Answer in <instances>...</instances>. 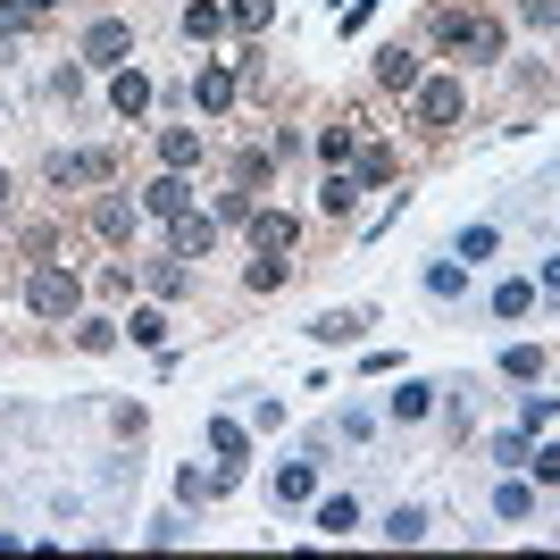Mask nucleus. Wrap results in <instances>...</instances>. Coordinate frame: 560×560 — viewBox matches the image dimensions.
<instances>
[{
  "mask_svg": "<svg viewBox=\"0 0 560 560\" xmlns=\"http://www.w3.org/2000/svg\"><path fill=\"white\" fill-rule=\"evenodd\" d=\"M25 310H34V318H50V327H68L75 310H84V277H75V268H34V277H25Z\"/></svg>",
  "mask_w": 560,
  "mask_h": 560,
  "instance_id": "f257e3e1",
  "label": "nucleus"
},
{
  "mask_svg": "<svg viewBox=\"0 0 560 560\" xmlns=\"http://www.w3.org/2000/svg\"><path fill=\"white\" fill-rule=\"evenodd\" d=\"M435 34H444L460 59H502V25L477 18V9H435Z\"/></svg>",
  "mask_w": 560,
  "mask_h": 560,
  "instance_id": "f03ea898",
  "label": "nucleus"
},
{
  "mask_svg": "<svg viewBox=\"0 0 560 560\" xmlns=\"http://www.w3.org/2000/svg\"><path fill=\"white\" fill-rule=\"evenodd\" d=\"M410 93H419V126H460V109H468L460 75H419Z\"/></svg>",
  "mask_w": 560,
  "mask_h": 560,
  "instance_id": "7ed1b4c3",
  "label": "nucleus"
},
{
  "mask_svg": "<svg viewBox=\"0 0 560 560\" xmlns=\"http://www.w3.org/2000/svg\"><path fill=\"white\" fill-rule=\"evenodd\" d=\"M117 176V160L109 151H50V185L68 192V185H109Z\"/></svg>",
  "mask_w": 560,
  "mask_h": 560,
  "instance_id": "20e7f679",
  "label": "nucleus"
},
{
  "mask_svg": "<svg viewBox=\"0 0 560 560\" xmlns=\"http://www.w3.org/2000/svg\"><path fill=\"white\" fill-rule=\"evenodd\" d=\"M234 93H243V75L218 68V59H201V75H192V109H201V117H226Z\"/></svg>",
  "mask_w": 560,
  "mask_h": 560,
  "instance_id": "39448f33",
  "label": "nucleus"
},
{
  "mask_svg": "<svg viewBox=\"0 0 560 560\" xmlns=\"http://www.w3.org/2000/svg\"><path fill=\"white\" fill-rule=\"evenodd\" d=\"M243 226H252V252H259V259H284L293 243H302V226H293L284 210H252Z\"/></svg>",
  "mask_w": 560,
  "mask_h": 560,
  "instance_id": "423d86ee",
  "label": "nucleus"
},
{
  "mask_svg": "<svg viewBox=\"0 0 560 560\" xmlns=\"http://www.w3.org/2000/svg\"><path fill=\"white\" fill-rule=\"evenodd\" d=\"M126 50H135V25H126V18H93V25H84V59H101V68H117Z\"/></svg>",
  "mask_w": 560,
  "mask_h": 560,
  "instance_id": "0eeeda50",
  "label": "nucleus"
},
{
  "mask_svg": "<svg viewBox=\"0 0 560 560\" xmlns=\"http://www.w3.org/2000/svg\"><path fill=\"white\" fill-rule=\"evenodd\" d=\"M142 210H151V218H185V210H192V185H185V167L151 176V185H142Z\"/></svg>",
  "mask_w": 560,
  "mask_h": 560,
  "instance_id": "6e6552de",
  "label": "nucleus"
},
{
  "mask_svg": "<svg viewBox=\"0 0 560 560\" xmlns=\"http://www.w3.org/2000/svg\"><path fill=\"white\" fill-rule=\"evenodd\" d=\"M167 252H176V259H210L218 252V226H210V218H167Z\"/></svg>",
  "mask_w": 560,
  "mask_h": 560,
  "instance_id": "1a4fd4ad",
  "label": "nucleus"
},
{
  "mask_svg": "<svg viewBox=\"0 0 560 560\" xmlns=\"http://www.w3.org/2000/svg\"><path fill=\"white\" fill-rule=\"evenodd\" d=\"M419 50H410V43H385V50H376V84H385V93H410V84H419Z\"/></svg>",
  "mask_w": 560,
  "mask_h": 560,
  "instance_id": "9d476101",
  "label": "nucleus"
},
{
  "mask_svg": "<svg viewBox=\"0 0 560 560\" xmlns=\"http://www.w3.org/2000/svg\"><path fill=\"white\" fill-rule=\"evenodd\" d=\"M93 234L101 243H126V234H135V201H126V192H101L93 201Z\"/></svg>",
  "mask_w": 560,
  "mask_h": 560,
  "instance_id": "9b49d317",
  "label": "nucleus"
},
{
  "mask_svg": "<svg viewBox=\"0 0 560 560\" xmlns=\"http://www.w3.org/2000/svg\"><path fill=\"white\" fill-rule=\"evenodd\" d=\"M109 101H117V117H142V109H151V75H142V68H117Z\"/></svg>",
  "mask_w": 560,
  "mask_h": 560,
  "instance_id": "f8f14e48",
  "label": "nucleus"
},
{
  "mask_svg": "<svg viewBox=\"0 0 560 560\" xmlns=\"http://www.w3.org/2000/svg\"><path fill=\"white\" fill-rule=\"evenodd\" d=\"M160 167H201V126H167L160 135Z\"/></svg>",
  "mask_w": 560,
  "mask_h": 560,
  "instance_id": "ddd939ff",
  "label": "nucleus"
},
{
  "mask_svg": "<svg viewBox=\"0 0 560 560\" xmlns=\"http://www.w3.org/2000/svg\"><path fill=\"white\" fill-rule=\"evenodd\" d=\"M318 210H327V218H351V210H360V176L327 167V185H318Z\"/></svg>",
  "mask_w": 560,
  "mask_h": 560,
  "instance_id": "4468645a",
  "label": "nucleus"
},
{
  "mask_svg": "<svg viewBox=\"0 0 560 560\" xmlns=\"http://www.w3.org/2000/svg\"><path fill=\"white\" fill-rule=\"evenodd\" d=\"M493 518H536V486H527V477H502V493H493Z\"/></svg>",
  "mask_w": 560,
  "mask_h": 560,
  "instance_id": "2eb2a0df",
  "label": "nucleus"
},
{
  "mask_svg": "<svg viewBox=\"0 0 560 560\" xmlns=\"http://www.w3.org/2000/svg\"><path fill=\"white\" fill-rule=\"evenodd\" d=\"M318 493V460H284L277 468V502H310Z\"/></svg>",
  "mask_w": 560,
  "mask_h": 560,
  "instance_id": "dca6fc26",
  "label": "nucleus"
},
{
  "mask_svg": "<svg viewBox=\"0 0 560 560\" xmlns=\"http://www.w3.org/2000/svg\"><path fill=\"white\" fill-rule=\"evenodd\" d=\"M527 310H536V284H527V277H502V284H493V318H527Z\"/></svg>",
  "mask_w": 560,
  "mask_h": 560,
  "instance_id": "f3484780",
  "label": "nucleus"
},
{
  "mask_svg": "<svg viewBox=\"0 0 560 560\" xmlns=\"http://www.w3.org/2000/svg\"><path fill=\"white\" fill-rule=\"evenodd\" d=\"M360 327H369V310H327V318H318V343H360Z\"/></svg>",
  "mask_w": 560,
  "mask_h": 560,
  "instance_id": "a211bd4d",
  "label": "nucleus"
},
{
  "mask_svg": "<svg viewBox=\"0 0 560 560\" xmlns=\"http://www.w3.org/2000/svg\"><path fill=\"white\" fill-rule=\"evenodd\" d=\"M427 410H435V385H419V376H401V394H394V419H401V427H419Z\"/></svg>",
  "mask_w": 560,
  "mask_h": 560,
  "instance_id": "6ab92c4d",
  "label": "nucleus"
},
{
  "mask_svg": "<svg viewBox=\"0 0 560 560\" xmlns=\"http://www.w3.org/2000/svg\"><path fill=\"white\" fill-rule=\"evenodd\" d=\"M427 536V511L419 502H394V511H385V544H419Z\"/></svg>",
  "mask_w": 560,
  "mask_h": 560,
  "instance_id": "aec40b11",
  "label": "nucleus"
},
{
  "mask_svg": "<svg viewBox=\"0 0 560 560\" xmlns=\"http://www.w3.org/2000/svg\"><path fill=\"white\" fill-rule=\"evenodd\" d=\"M427 293H435V302H460V293H468V268H460V259H435V268H427Z\"/></svg>",
  "mask_w": 560,
  "mask_h": 560,
  "instance_id": "412c9836",
  "label": "nucleus"
},
{
  "mask_svg": "<svg viewBox=\"0 0 560 560\" xmlns=\"http://www.w3.org/2000/svg\"><path fill=\"white\" fill-rule=\"evenodd\" d=\"M318 527H327V536H351V527H360V502H351V493H327V502H318Z\"/></svg>",
  "mask_w": 560,
  "mask_h": 560,
  "instance_id": "4be33fe9",
  "label": "nucleus"
},
{
  "mask_svg": "<svg viewBox=\"0 0 560 560\" xmlns=\"http://www.w3.org/2000/svg\"><path fill=\"white\" fill-rule=\"evenodd\" d=\"M376 185H394V151H385V142L360 151V192H376Z\"/></svg>",
  "mask_w": 560,
  "mask_h": 560,
  "instance_id": "5701e85b",
  "label": "nucleus"
},
{
  "mask_svg": "<svg viewBox=\"0 0 560 560\" xmlns=\"http://www.w3.org/2000/svg\"><path fill=\"white\" fill-rule=\"evenodd\" d=\"M75 343L101 360V351H117V327H109V318H84V310H75Z\"/></svg>",
  "mask_w": 560,
  "mask_h": 560,
  "instance_id": "b1692460",
  "label": "nucleus"
},
{
  "mask_svg": "<svg viewBox=\"0 0 560 560\" xmlns=\"http://www.w3.org/2000/svg\"><path fill=\"white\" fill-rule=\"evenodd\" d=\"M502 376H518V385H536V376H544V351L511 343V351H502Z\"/></svg>",
  "mask_w": 560,
  "mask_h": 560,
  "instance_id": "393cba45",
  "label": "nucleus"
},
{
  "mask_svg": "<svg viewBox=\"0 0 560 560\" xmlns=\"http://www.w3.org/2000/svg\"><path fill=\"white\" fill-rule=\"evenodd\" d=\"M142 277H151V293H185V259L167 252V259H151V268H142Z\"/></svg>",
  "mask_w": 560,
  "mask_h": 560,
  "instance_id": "a878e982",
  "label": "nucleus"
},
{
  "mask_svg": "<svg viewBox=\"0 0 560 560\" xmlns=\"http://www.w3.org/2000/svg\"><path fill=\"white\" fill-rule=\"evenodd\" d=\"M218 25H226V9H210V0H192V9H185V34H192V43H210Z\"/></svg>",
  "mask_w": 560,
  "mask_h": 560,
  "instance_id": "bb28decb",
  "label": "nucleus"
},
{
  "mask_svg": "<svg viewBox=\"0 0 560 560\" xmlns=\"http://www.w3.org/2000/svg\"><path fill=\"white\" fill-rule=\"evenodd\" d=\"M527 452H536L527 427H518V435H493V460H502V468H527Z\"/></svg>",
  "mask_w": 560,
  "mask_h": 560,
  "instance_id": "cd10ccee",
  "label": "nucleus"
},
{
  "mask_svg": "<svg viewBox=\"0 0 560 560\" xmlns=\"http://www.w3.org/2000/svg\"><path fill=\"white\" fill-rule=\"evenodd\" d=\"M126 335H135V343H151V351H160V343H167V318H160V310H135V318H126Z\"/></svg>",
  "mask_w": 560,
  "mask_h": 560,
  "instance_id": "c85d7f7f",
  "label": "nucleus"
},
{
  "mask_svg": "<svg viewBox=\"0 0 560 560\" xmlns=\"http://www.w3.org/2000/svg\"><path fill=\"white\" fill-rule=\"evenodd\" d=\"M210 452H218V460H243V427H234V419H210Z\"/></svg>",
  "mask_w": 560,
  "mask_h": 560,
  "instance_id": "c756f323",
  "label": "nucleus"
},
{
  "mask_svg": "<svg viewBox=\"0 0 560 560\" xmlns=\"http://www.w3.org/2000/svg\"><path fill=\"white\" fill-rule=\"evenodd\" d=\"M518 419H527V435H536V427L560 419V401H552V394H527V401H518Z\"/></svg>",
  "mask_w": 560,
  "mask_h": 560,
  "instance_id": "7c9ffc66",
  "label": "nucleus"
},
{
  "mask_svg": "<svg viewBox=\"0 0 560 560\" xmlns=\"http://www.w3.org/2000/svg\"><path fill=\"white\" fill-rule=\"evenodd\" d=\"M493 243H502V234H493V226H468V234H460V259H468V268H477V259H493Z\"/></svg>",
  "mask_w": 560,
  "mask_h": 560,
  "instance_id": "2f4dec72",
  "label": "nucleus"
},
{
  "mask_svg": "<svg viewBox=\"0 0 560 560\" xmlns=\"http://www.w3.org/2000/svg\"><path fill=\"white\" fill-rule=\"evenodd\" d=\"M318 160H327V167L351 160V126H327V135H318Z\"/></svg>",
  "mask_w": 560,
  "mask_h": 560,
  "instance_id": "473e14b6",
  "label": "nucleus"
},
{
  "mask_svg": "<svg viewBox=\"0 0 560 560\" xmlns=\"http://www.w3.org/2000/svg\"><path fill=\"white\" fill-rule=\"evenodd\" d=\"M527 468H536V486H560V444H536V452H527Z\"/></svg>",
  "mask_w": 560,
  "mask_h": 560,
  "instance_id": "72a5a7b5",
  "label": "nucleus"
},
{
  "mask_svg": "<svg viewBox=\"0 0 560 560\" xmlns=\"http://www.w3.org/2000/svg\"><path fill=\"white\" fill-rule=\"evenodd\" d=\"M234 25H243V34H268V0H234Z\"/></svg>",
  "mask_w": 560,
  "mask_h": 560,
  "instance_id": "f704fd0d",
  "label": "nucleus"
},
{
  "mask_svg": "<svg viewBox=\"0 0 560 560\" xmlns=\"http://www.w3.org/2000/svg\"><path fill=\"white\" fill-rule=\"evenodd\" d=\"M25 18H34L25 0H0V43H9V34H25Z\"/></svg>",
  "mask_w": 560,
  "mask_h": 560,
  "instance_id": "c9c22d12",
  "label": "nucleus"
},
{
  "mask_svg": "<svg viewBox=\"0 0 560 560\" xmlns=\"http://www.w3.org/2000/svg\"><path fill=\"white\" fill-rule=\"evenodd\" d=\"M518 18H527V25H552V18H560V0H518Z\"/></svg>",
  "mask_w": 560,
  "mask_h": 560,
  "instance_id": "e433bc0d",
  "label": "nucleus"
},
{
  "mask_svg": "<svg viewBox=\"0 0 560 560\" xmlns=\"http://www.w3.org/2000/svg\"><path fill=\"white\" fill-rule=\"evenodd\" d=\"M369 9H376V0H351L343 18H335V34H360V25H369Z\"/></svg>",
  "mask_w": 560,
  "mask_h": 560,
  "instance_id": "4c0bfd02",
  "label": "nucleus"
},
{
  "mask_svg": "<svg viewBox=\"0 0 560 560\" xmlns=\"http://www.w3.org/2000/svg\"><path fill=\"white\" fill-rule=\"evenodd\" d=\"M544 284H552V293H560V259H544Z\"/></svg>",
  "mask_w": 560,
  "mask_h": 560,
  "instance_id": "58836bf2",
  "label": "nucleus"
},
{
  "mask_svg": "<svg viewBox=\"0 0 560 560\" xmlns=\"http://www.w3.org/2000/svg\"><path fill=\"white\" fill-rule=\"evenodd\" d=\"M9 192H18V185H9V167H0V210H9Z\"/></svg>",
  "mask_w": 560,
  "mask_h": 560,
  "instance_id": "ea45409f",
  "label": "nucleus"
},
{
  "mask_svg": "<svg viewBox=\"0 0 560 560\" xmlns=\"http://www.w3.org/2000/svg\"><path fill=\"white\" fill-rule=\"evenodd\" d=\"M25 9H34V18H43V9H59V0H25Z\"/></svg>",
  "mask_w": 560,
  "mask_h": 560,
  "instance_id": "a19ab883",
  "label": "nucleus"
},
{
  "mask_svg": "<svg viewBox=\"0 0 560 560\" xmlns=\"http://www.w3.org/2000/svg\"><path fill=\"white\" fill-rule=\"evenodd\" d=\"M552 25H560V18H552Z\"/></svg>",
  "mask_w": 560,
  "mask_h": 560,
  "instance_id": "79ce46f5",
  "label": "nucleus"
}]
</instances>
